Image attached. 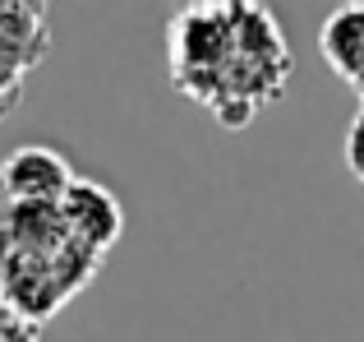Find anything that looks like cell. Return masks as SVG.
<instances>
[{
  "instance_id": "1",
  "label": "cell",
  "mask_w": 364,
  "mask_h": 342,
  "mask_svg": "<svg viewBox=\"0 0 364 342\" xmlns=\"http://www.w3.org/2000/svg\"><path fill=\"white\" fill-rule=\"evenodd\" d=\"M286 79H291V46L277 19L267 14V5L235 0V61L208 111L217 116V125L245 130L249 120H258L263 107L282 102Z\"/></svg>"
},
{
  "instance_id": "2",
  "label": "cell",
  "mask_w": 364,
  "mask_h": 342,
  "mask_svg": "<svg viewBox=\"0 0 364 342\" xmlns=\"http://www.w3.org/2000/svg\"><path fill=\"white\" fill-rule=\"evenodd\" d=\"M235 61V0H198L166 24V70L171 88L213 107L222 79Z\"/></svg>"
},
{
  "instance_id": "3",
  "label": "cell",
  "mask_w": 364,
  "mask_h": 342,
  "mask_svg": "<svg viewBox=\"0 0 364 342\" xmlns=\"http://www.w3.org/2000/svg\"><path fill=\"white\" fill-rule=\"evenodd\" d=\"M74 171L65 162V153L42 144H23L5 157L0 167V185H5L9 199L18 204H65V195L74 190Z\"/></svg>"
},
{
  "instance_id": "4",
  "label": "cell",
  "mask_w": 364,
  "mask_h": 342,
  "mask_svg": "<svg viewBox=\"0 0 364 342\" xmlns=\"http://www.w3.org/2000/svg\"><path fill=\"white\" fill-rule=\"evenodd\" d=\"M60 213H65V222H70V232L79 236L92 254H107L111 245L120 241V232H124V208H120V199L111 195L102 180H88V176L74 180V190L65 195Z\"/></svg>"
},
{
  "instance_id": "5",
  "label": "cell",
  "mask_w": 364,
  "mask_h": 342,
  "mask_svg": "<svg viewBox=\"0 0 364 342\" xmlns=\"http://www.w3.org/2000/svg\"><path fill=\"white\" fill-rule=\"evenodd\" d=\"M46 56H51V19H46V5L5 0L0 5V70L28 79V70L42 65Z\"/></svg>"
},
{
  "instance_id": "6",
  "label": "cell",
  "mask_w": 364,
  "mask_h": 342,
  "mask_svg": "<svg viewBox=\"0 0 364 342\" xmlns=\"http://www.w3.org/2000/svg\"><path fill=\"white\" fill-rule=\"evenodd\" d=\"M318 56L337 79H346L350 88L364 74V0H346L337 5L318 28Z\"/></svg>"
},
{
  "instance_id": "7",
  "label": "cell",
  "mask_w": 364,
  "mask_h": 342,
  "mask_svg": "<svg viewBox=\"0 0 364 342\" xmlns=\"http://www.w3.org/2000/svg\"><path fill=\"white\" fill-rule=\"evenodd\" d=\"M341 157H346V171L364 185V107L350 116L346 125V144H341Z\"/></svg>"
},
{
  "instance_id": "8",
  "label": "cell",
  "mask_w": 364,
  "mask_h": 342,
  "mask_svg": "<svg viewBox=\"0 0 364 342\" xmlns=\"http://www.w3.org/2000/svg\"><path fill=\"white\" fill-rule=\"evenodd\" d=\"M18 98H23V74H9V70H0V120H5L9 111L18 107Z\"/></svg>"
},
{
  "instance_id": "9",
  "label": "cell",
  "mask_w": 364,
  "mask_h": 342,
  "mask_svg": "<svg viewBox=\"0 0 364 342\" xmlns=\"http://www.w3.org/2000/svg\"><path fill=\"white\" fill-rule=\"evenodd\" d=\"M355 93H360V107H364V74H360V83H355Z\"/></svg>"
}]
</instances>
